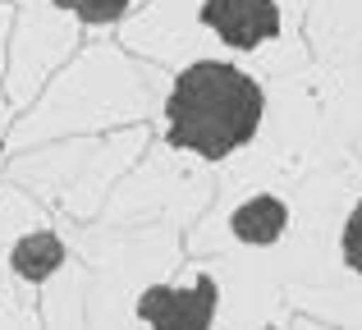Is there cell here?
Segmentation results:
<instances>
[{"instance_id": "1", "label": "cell", "mask_w": 362, "mask_h": 330, "mask_svg": "<svg viewBox=\"0 0 362 330\" xmlns=\"http://www.w3.org/2000/svg\"><path fill=\"white\" fill-rule=\"evenodd\" d=\"M262 110L266 97L252 73L221 60H197L170 88V143L188 147L206 161H221V156L239 152L243 143H252Z\"/></svg>"}, {"instance_id": "2", "label": "cell", "mask_w": 362, "mask_h": 330, "mask_svg": "<svg viewBox=\"0 0 362 330\" xmlns=\"http://www.w3.org/2000/svg\"><path fill=\"white\" fill-rule=\"evenodd\" d=\"M216 280H197L193 289H170L151 285L138 298V317L151 322L156 330H211L216 317Z\"/></svg>"}, {"instance_id": "3", "label": "cell", "mask_w": 362, "mask_h": 330, "mask_svg": "<svg viewBox=\"0 0 362 330\" xmlns=\"http://www.w3.org/2000/svg\"><path fill=\"white\" fill-rule=\"evenodd\" d=\"M202 23L221 42L239 46V51H252V46L271 42L280 33V5L275 0H206Z\"/></svg>"}, {"instance_id": "4", "label": "cell", "mask_w": 362, "mask_h": 330, "mask_svg": "<svg viewBox=\"0 0 362 330\" xmlns=\"http://www.w3.org/2000/svg\"><path fill=\"white\" fill-rule=\"evenodd\" d=\"M284 225H289V211H284V202H280V197H247L239 211L230 216L234 239L257 243V248L275 243V239L284 234Z\"/></svg>"}, {"instance_id": "5", "label": "cell", "mask_w": 362, "mask_h": 330, "mask_svg": "<svg viewBox=\"0 0 362 330\" xmlns=\"http://www.w3.org/2000/svg\"><path fill=\"white\" fill-rule=\"evenodd\" d=\"M9 261H14V271L23 280H46L64 261V248H60V239H51V234H28V239H18V248H14Z\"/></svg>"}, {"instance_id": "6", "label": "cell", "mask_w": 362, "mask_h": 330, "mask_svg": "<svg viewBox=\"0 0 362 330\" xmlns=\"http://www.w3.org/2000/svg\"><path fill=\"white\" fill-rule=\"evenodd\" d=\"M60 9H74L83 23H115L129 9V0H55Z\"/></svg>"}, {"instance_id": "7", "label": "cell", "mask_w": 362, "mask_h": 330, "mask_svg": "<svg viewBox=\"0 0 362 330\" xmlns=\"http://www.w3.org/2000/svg\"><path fill=\"white\" fill-rule=\"evenodd\" d=\"M344 261L362 276V202L354 206V216H349V225H344Z\"/></svg>"}]
</instances>
